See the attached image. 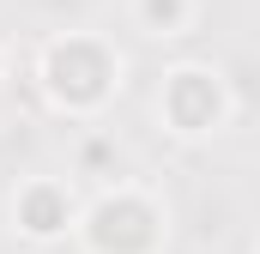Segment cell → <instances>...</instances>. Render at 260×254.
<instances>
[{"instance_id":"3","label":"cell","mask_w":260,"mask_h":254,"mask_svg":"<svg viewBox=\"0 0 260 254\" xmlns=\"http://www.w3.org/2000/svg\"><path fill=\"white\" fill-rule=\"evenodd\" d=\"M157 109H164V121L176 127V133L200 139V133H212V127L224 121L230 97H224V79H218L212 67H176V73L164 79Z\"/></svg>"},{"instance_id":"2","label":"cell","mask_w":260,"mask_h":254,"mask_svg":"<svg viewBox=\"0 0 260 254\" xmlns=\"http://www.w3.org/2000/svg\"><path fill=\"white\" fill-rule=\"evenodd\" d=\"M79 230H85L91 254H157V242H164V212H157L151 194L115 188V194H103V200H91L79 212Z\"/></svg>"},{"instance_id":"4","label":"cell","mask_w":260,"mask_h":254,"mask_svg":"<svg viewBox=\"0 0 260 254\" xmlns=\"http://www.w3.org/2000/svg\"><path fill=\"white\" fill-rule=\"evenodd\" d=\"M12 224H18L30 242H55V236H67V230L79 224V200H73L67 182L37 176V182H24V188L12 194Z\"/></svg>"},{"instance_id":"5","label":"cell","mask_w":260,"mask_h":254,"mask_svg":"<svg viewBox=\"0 0 260 254\" xmlns=\"http://www.w3.org/2000/svg\"><path fill=\"white\" fill-rule=\"evenodd\" d=\"M133 18L145 37H182L194 24V0H133Z\"/></svg>"},{"instance_id":"1","label":"cell","mask_w":260,"mask_h":254,"mask_svg":"<svg viewBox=\"0 0 260 254\" xmlns=\"http://www.w3.org/2000/svg\"><path fill=\"white\" fill-rule=\"evenodd\" d=\"M43 91L73 109V115H91V109H103L109 103V91H115V79H121V61H115V49L109 43H97V37H55L49 49H43Z\"/></svg>"}]
</instances>
